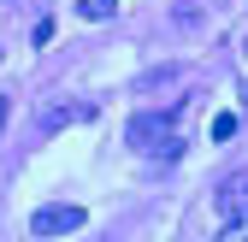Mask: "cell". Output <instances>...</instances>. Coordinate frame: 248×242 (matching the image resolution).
<instances>
[{"label": "cell", "instance_id": "cell-9", "mask_svg": "<svg viewBox=\"0 0 248 242\" xmlns=\"http://www.w3.org/2000/svg\"><path fill=\"white\" fill-rule=\"evenodd\" d=\"M242 59H248V42H242Z\"/></svg>", "mask_w": 248, "mask_h": 242}, {"label": "cell", "instance_id": "cell-7", "mask_svg": "<svg viewBox=\"0 0 248 242\" xmlns=\"http://www.w3.org/2000/svg\"><path fill=\"white\" fill-rule=\"evenodd\" d=\"M236 136V112H219V118H213V142H231Z\"/></svg>", "mask_w": 248, "mask_h": 242}, {"label": "cell", "instance_id": "cell-2", "mask_svg": "<svg viewBox=\"0 0 248 242\" xmlns=\"http://www.w3.org/2000/svg\"><path fill=\"white\" fill-rule=\"evenodd\" d=\"M83 225H89V213L71 207V201H53V207H36V213H30V236H71Z\"/></svg>", "mask_w": 248, "mask_h": 242}, {"label": "cell", "instance_id": "cell-8", "mask_svg": "<svg viewBox=\"0 0 248 242\" xmlns=\"http://www.w3.org/2000/svg\"><path fill=\"white\" fill-rule=\"evenodd\" d=\"M6 118H12V101H0V136H6Z\"/></svg>", "mask_w": 248, "mask_h": 242}, {"label": "cell", "instance_id": "cell-5", "mask_svg": "<svg viewBox=\"0 0 248 242\" xmlns=\"http://www.w3.org/2000/svg\"><path fill=\"white\" fill-rule=\"evenodd\" d=\"M77 12H83L89 24H101V18H112V12H118V0H77Z\"/></svg>", "mask_w": 248, "mask_h": 242}, {"label": "cell", "instance_id": "cell-3", "mask_svg": "<svg viewBox=\"0 0 248 242\" xmlns=\"http://www.w3.org/2000/svg\"><path fill=\"white\" fill-rule=\"evenodd\" d=\"M213 201H219V213H225V219H242V213H248V171H231Z\"/></svg>", "mask_w": 248, "mask_h": 242}, {"label": "cell", "instance_id": "cell-4", "mask_svg": "<svg viewBox=\"0 0 248 242\" xmlns=\"http://www.w3.org/2000/svg\"><path fill=\"white\" fill-rule=\"evenodd\" d=\"M71 118H95V106H89V101H59V106L42 118V136H47V130H59V124H71Z\"/></svg>", "mask_w": 248, "mask_h": 242}, {"label": "cell", "instance_id": "cell-6", "mask_svg": "<svg viewBox=\"0 0 248 242\" xmlns=\"http://www.w3.org/2000/svg\"><path fill=\"white\" fill-rule=\"evenodd\" d=\"M219 242H248V213H242V219H225V230H219Z\"/></svg>", "mask_w": 248, "mask_h": 242}, {"label": "cell", "instance_id": "cell-1", "mask_svg": "<svg viewBox=\"0 0 248 242\" xmlns=\"http://www.w3.org/2000/svg\"><path fill=\"white\" fill-rule=\"evenodd\" d=\"M171 136H177V112H136L130 124H124V142L142 148V154H160Z\"/></svg>", "mask_w": 248, "mask_h": 242}]
</instances>
